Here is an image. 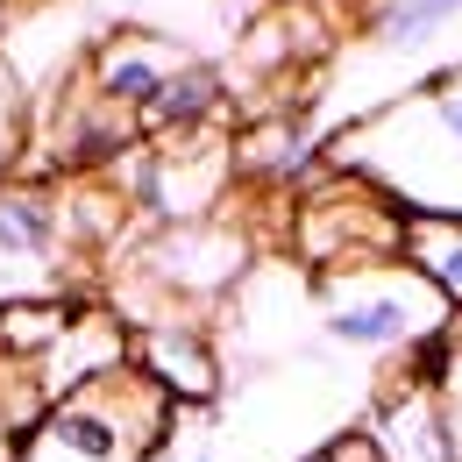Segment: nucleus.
<instances>
[{"label": "nucleus", "instance_id": "obj_4", "mask_svg": "<svg viewBox=\"0 0 462 462\" xmlns=\"http://www.w3.org/2000/svg\"><path fill=\"white\" fill-rule=\"evenodd\" d=\"M299 256L328 278L342 271H370V263H399L405 256V214L363 185L356 171H328V185H313L299 199Z\"/></svg>", "mask_w": 462, "mask_h": 462}, {"label": "nucleus", "instance_id": "obj_12", "mask_svg": "<svg viewBox=\"0 0 462 462\" xmlns=\"http://www.w3.org/2000/svg\"><path fill=\"white\" fill-rule=\"evenodd\" d=\"M462 0H377L370 7V43L377 51H427L441 29H456Z\"/></svg>", "mask_w": 462, "mask_h": 462}, {"label": "nucleus", "instance_id": "obj_7", "mask_svg": "<svg viewBox=\"0 0 462 462\" xmlns=\"http://www.w3.org/2000/svg\"><path fill=\"white\" fill-rule=\"evenodd\" d=\"M128 363L171 405H214L221 399V356L207 348V335H192V328H150L143 342L128 348Z\"/></svg>", "mask_w": 462, "mask_h": 462}, {"label": "nucleus", "instance_id": "obj_13", "mask_svg": "<svg viewBox=\"0 0 462 462\" xmlns=\"http://www.w3.org/2000/svg\"><path fill=\"white\" fill-rule=\"evenodd\" d=\"M405 263L448 306H462V221H405Z\"/></svg>", "mask_w": 462, "mask_h": 462}, {"label": "nucleus", "instance_id": "obj_5", "mask_svg": "<svg viewBox=\"0 0 462 462\" xmlns=\"http://www.w3.org/2000/svg\"><path fill=\"white\" fill-rule=\"evenodd\" d=\"M79 235V207L51 185H0V299H43L64 285V249Z\"/></svg>", "mask_w": 462, "mask_h": 462}, {"label": "nucleus", "instance_id": "obj_14", "mask_svg": "<svg viewBox=\"0 0 462 462\" xmlns=\"http://www.w3.org/2000/svg\"><path fill=\"white\" fill-rule=\"evenodd\" d=\"M22 150H29V93H22V71L0 58V185Z\"/></svg>", "mask_w": 462, "mask_h": 462}, {"label": "nucleus", "instance_id": "obj_17", "mask_svg": "<svg viewBox=\"0 0 462 462\" xmlns=\"http://www.w3.org/2000/svg\"><path fill=\"white\" fill-rule=\"evenodd\" d=\"M157 462H221V456H214V448H164Z\"/></svg>", "mask_w": 462, "mask_h": 462}, {"label": "nucleus", "instance_id": "obj_9", "mask_svg": "<svg viewBox=\"0 0 462 462\" xmlns=\"http://www.w3.org/2000/svg\"><path fill=\"white\" fill-rule=\"evenodd\" d=\"M150 271L178 291H221L242 271V242L228 228H214V221H185L164 242H150Z\"/></svg>", "mask_w": 462, "mask_h": 462}, {"label": "nucleus", "instance_id": "obj_16", "mask_svg": "<svg viewBox=\"0 0 462 462\" xmlns=\"http://www.w3.org/2000/svg\"><path fill=\"white\" fill-rule=\"evenodd\" d=\"M299 462H384V456H377V441H370V427H348V434H335V441H320L313 456H299Z\"/></svg>", "mask_w": 462, "mask_h": 462}, {"label": "nucleus", "instance_id": "obj_6", "mask_svg": "<svg viewBox=\"0 0 462 462\" xmlns=\"http://www.w3.org/2000/svg\"><path fill=\"white\" fill-rule=\"evenodd\" d=\"M192 64V51H178L171 36H150V29H115L100 51H93V93L107 100V107H121L128 121H143L150 107H157V93L171 86L178 71Z\"/></svg>", "mask_w": 462, "mask_h": 462}, {"label": "nucleus", "instance_id": "obj_3", "mask_svg": "<svg viewBox=\"0 0 462 462\" xmlns=\"http://www.w3.org/2000/svg\"><path fill=\"white\" fill-rule=\"evenodd\" d=\"M456 328L448 299L427 285L412 263H370V271H342L320 278V335L335 348H363V356H392V348H427Z\"/></svg>", "mask_w": 462, "mask_h": 462}, {"label": "nucleus", "instance_id": "obj_2", "mask_svg": "<svg viewBox=\"0 0 462 462\" xmlns=\"http://www.w3.org/2000/svg\"><path fill=\"white\" fill-rule=\"evenodd\" d=\"M171 420H178V405L135 363H121L107 377L64 392L29 427L14 462H157L171 448Z\"/></svg>", "mask_w": 462, "mask_h": 462}, {"label": "nucleus", "instance_id": "obj_11", "mask_svg": "<svg viewBox=\"0 0 462 462\" xmlns=\"http://www.w3.org/2000/svg\"><path fill=\"white\" fill-rule=\"evenodd\" d=\"M235 164L249 178H271V185H291V178H306L320 164V143L299 128V121H263V128H249L242 143H235Z\"/></svg>", "mask_w": 462, "mask_h": 462}, {"label": "nucleus", "instance_id": "obj_10", "mask_svg": "<svg viewBox=\"0 0 462 462\" xmlns=\"http://www.w3.org/2000/svg\"><path fill=\"white\" fill-rule=\"evenodd\" d=\"M221 100H228V86H221V79H214L207 64L192 58V64H185V71L171 79V86L157 93V107L135 121V135H150L157 150H164V143H178V135H199L207 121L221 115Z\"/></svg>", "mask_w": 462, "mask_h": 462}, {"label": "nucleus", "instance_id": "obj_1", "mask_svg": "<svg viewBox=\"0 0 462 462\" xmlns=\"http://www.w3.org/2000/svg\"><path fill=\"white\" fill-rule=\"evenodd\" d=\"M328 164L377 185L405 221H462V64L342 128Z\"/></svg>", "mask_w": 462, "mask_h": 462}, {"label": "nucleus", "instance_id": "obj_15", "mask_svg": "<svg viewBox=\"0 0 462 462\" xmlns=\"http://www.w3.org/2000/svg\"><path fill=\"white\" fill-rule=\"evenodd\" d=\"M434 399H441V420H448V441H456V462H462V335L448 328V363L434 377Z\"/></svg>", "mask_w": 462, "mask_h": 462}, {"label": "nucleus", "instance_id": "obj_8", "mask_svg": "<svg viewBox=\"0 0 462 462\" xmlns=\"http://www.w3.org/2000/svg\"><path fill=\"white\" fill-rule=\"evenodd\" d=\"M370 441H377V456H384V462H456L448 420H441V399H434L427 377H405L399 392H384Z\"/></svg>", "mask_w": 462, "mask_h": 462}]
</instances>
